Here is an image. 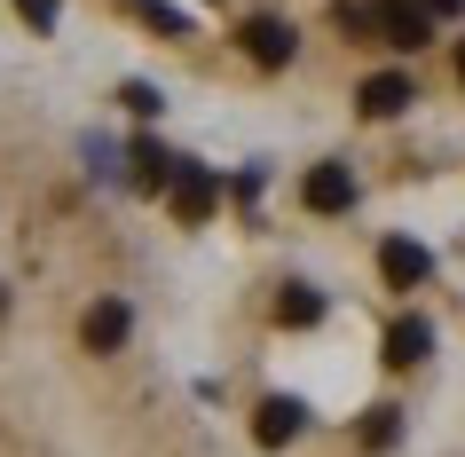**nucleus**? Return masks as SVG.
<instances>
[{"label":"nucleus","mask_w":465,"mask_h":457,"mask_svg":"<svg viewBox=\"0 0 465 457\" xmlns=\"http://www.w3.org/2000/svg\"><path fill=\"white\" fill-rule=\"evenodd\" d=\"M245 48H252V64H284V55H292V32L261 16V25H245Z\"/></svg>","instance_id":"f257e3e1"},{"label":"nucleus","mask_w":465,"mask_h":457,"mask_svg":"<svg viewBox=\"0 0 465 457\" xmlns=\"http://www.w3.org/2000/svg\"><path fill=\"white\" fill-rule=\"evenodd\" d=\"M308 205H316V214H340V205H347V174L340 166H316V174H308Z\"/></svg>","instance_id":"f03ea898"}]
</instances>
